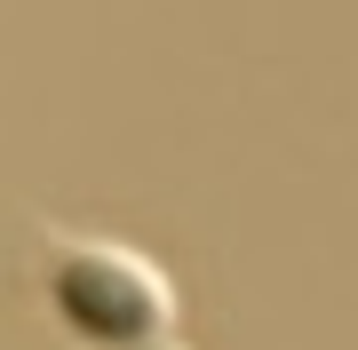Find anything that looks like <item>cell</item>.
Listing matches in <instances>:
<instances>
[{
	"label": "cell",
	"mask_w": 358,
	"mask_h": 350,
	"mask_svg": "<svg viewBox=\"0 0 358 350\" xmlns=\"http://www.w3.org/2000/svg\"><path fill=\"white\" fill-rule=\"evenodd\" d=\"M48 311L88 350H159L176 335L183 302H176V279L152 255H136V247H120V239H56Z\"/></svg>",
	"instance_id": "cell-1"
},
{
	"label": "cell",
	"mask_w": 358,
	"mask_h": 350,
	"mask_svg": "<svg viewBox=\"0 0 358 350\" xmlns=\"http://www.w3.org/2000/svg\"><path fill=\"white\" fill-rule=\"evenodd\" d=\"M159 350H176V342H159Z\"/></svg>",
	"instance_id": "cell-2"
}]
</instances>
